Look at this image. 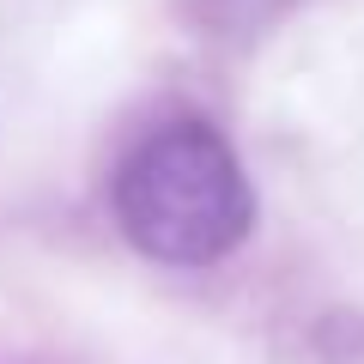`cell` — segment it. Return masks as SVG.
I'll use <instances>...</instances> for the list:
<instances>
[{
	"instance_id": "cell-1",
	"label": "cell",
	"mask_w": 364,
	"mask_h": 364,
	"mask_svg": "<svg viewBox=\"0 0 364 364\" xmlns=\"http://www.w3.org/2000/svg\"><path fill=\"white\" fill-rule=\"evenodd\" d=\"M116 225L158 267H213L255 225L243 158L213 122L176 116L146 128L109 176Z\"/></svg>"
}]
</instances>
